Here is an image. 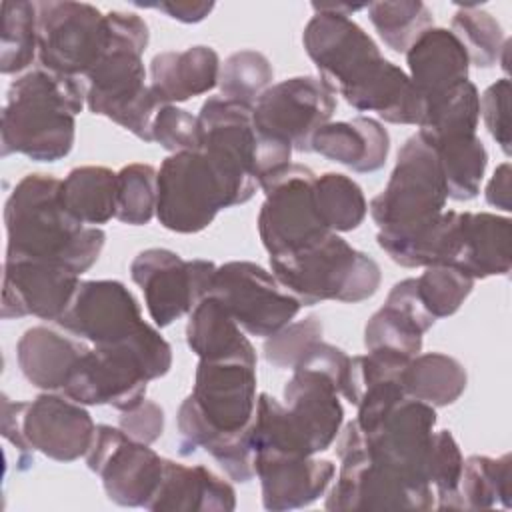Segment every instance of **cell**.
I'll return each mask as SVG.
<instances>
[{
    "instance_id": "1",
    "label": "cell",
    "mask_w": 512,
    "mask_h": 512,
    "mask_svg": "<svg viewBox=\"0 0 512 512\" xmlns=\"http://www.w3.org/2000/svg\"><path fill=\"white\" fill-rule=\"evenodd\" d=\"M302 44L320 80L354 110L376 112L390 124L422 122L426 108L408 74L386 60L378 44L350 16L314 12L304 26Z\"/></svg>"
},
{
    "instance_id": "43",
    "label": "cell",
    "mask_w": 512,
    "mask_h": 512,
    "mask_svg": "<svg viewBox=\"0 0 512 512\" xmlns=\"http://www.w3.org/2000/svg\"><path fill=\"white\" fill-rule=\"evenodd\" d=\"M464 458L460 446L450 430L434 432L430 460H428V480L434 490L436 510H460V476Z\"/></svg>"
},
{
    "instance_id": "14",
    "label": "cell",
    "mask_w": 512,
    "mask_h": 512,
    "mask_svg": "<svg viewBox=\"0 0 512 512\" xmlns=\"http://www.w3.org/2000/svg\"><path fill=\"white\" fill-rule=\"evenodd\" d=\"M36 12L40 68L86 78L108 46L106 14L72 0L36 2Z\"/></svg>"
},
{
    "instance_id": "3",
    "label": "cell",
    "mask_w": 512,
    "mask_h": 512,
    "mask_svg": "<svg viewBox=\"0 0 512 512\" xmlns=\"http://www.w3.org/2000/svg\"><path fill=\"white\" fill-rule=\"evenodd\" d=\"M60 184L52 174H26L4 204L6 258L62 264L84 274L104 244L106 232L74 220L60 202Z\"/></svg>"
},
{
    "instance_id": "48",
    "label": "cell",
    "mask_w": 512,
    "mask_h": 512,
    "mask_svg": "<svg viewBox=\"0 0 512 512\" xmlns=\"http://www.w3.org/2000/svg\"><path fill=\"white\" fill-rule=\"evenodd\" d=\"M142 8H156L162 10L166 16H170L172 20L184 22V24H196L202 22L212 10H214V2H174V0H166V2H154V4H136Z\"/></svg>"
},
{
    "instance_id": "46",
    "label": "cell",
    "mask_w": 512,
    "mask_h": 512,
    "mask_svg": "<svg viewBox=\"0 0 512 512\" xmlns=\"http://www.w3.org/2000/svg\"><path fill=\"white\" fill-rule=\"evenodd\" d=\"M510 80L500 78L480 96V114L486 130L506 156H510Z\"/></svg>"
},
{
    "instance_id": "9",
    "label": "cell",
    "mask_w": 512,
    "mask_h": 512,
    "mask_svg": "<svg viewBox=\"0 0 512 512\" xmlns=\"http://www.w3.org/2000/svg\"><path fill=\"white\" fill-rule=\"evenodd\" d=\"M480 94L474 82L466 80L448 96L430 106L418 124V136L434 150L448 198L458 202L474 200L488 164V152L478 138Z\"/></svg>"
},
{
    "instance_id": "40",
    "label": "cell",
    "mask_w": 512,
    "mask_h": 512,
    "mask_svg": "<svg viewBox=\"0 0 512 512\" xmlns=\"http://www.w3.org/2000/svg\"><path fill=\"white\" fill-rule=\"evenodd\" d=\"M274 68L258 50H238L220 66L218 88L224 98L254 106L256 100L272 86Z\"/></svg>"
},
{
    "instance_id": "20",
    "label": "cell",
    "mask_w": 512,
    "mask_h": 512,
    "mask_svg": "<svg viewBox=\"0 0 512 512\" xmlns=\"http://www.w3.org/2000/svg\"><path fill=\"white\" fill-rule=\"evenodd\" d=\"M88 468L100 476L110 502L128 508H146L162 480L164 458L150 444L132 440L120 426L98 424L90 450Z\"/></svg>"
},
{
    "instance_id": "2",
    "label": "cell",
    "mask_w": 512,
    "mask_h": 512,
    "mask_svg": "<svg viewBox=\"0 0 512 512\" xmlns=\"http://www.w3.org/2000/svg\"><path fill=\"white\" fill-rule=\"evenodd\" d=\"M256 366L234 360H200L192 392L182 400L178 424V452L206 450L234 482H250L254 452L248 428L256 412Z\"/></svg>"
},
{
    "instance_id": "28",
    "label": "cell",
    "mask_w": 512,
    "mask_h": 512,
    "mask_svg": "<svg viewBox=\"0 0 512 512\" xmlns=\"http://www.w3.org/2000/svg\"><path fill=\"white\" fill-rule=\"evenodd\" d=\"M220 66L218 52L204 44L158 52L150 62V90L160 106L186 102L218 86Z\"/></svg>"
},
{
    "instance_id": "15",
    "label": "cell",
    "mask_w": 512,
    "mask_h": 512,
    "mask_svg": "<svg viewBox=\"0 0 512 512\" xmlns=\"http://www.w3.org/2000/svg\"><path fill=\"white\" fill-rule=\"evenodd\" d=\"M200 148L240 164L256 182L286 168L292 146L256 130L252 108L224 96L208 98L200 112Z\"/></svg>"
},
{
    "instance_id": "35",
    "label": "cell",
    "mask_w": 512,
    "mask_h": 512,
    "mask_svg": "<svg viewBox=\"0 0 512 512\" xmlns=\"http://www.w3.org/2000/svg\"><path fill=\"white\" fill-rule=\"evenodd\" d=\"M512 458L474 454L464 460L460 476V510H490L496 506L510 508Z\"/></svg>"
},
{
    "instance_id": "12",
    "label": "cell",
    "mask_w": 512,
    "mask_h": 512,
    "mask_svg": "<svg viewBox=\"0 0 512 512\" xmlns=\"http://www.w3.org/2000/svg\"><path fill=\"white\" fill-rule=\"evenodd\" d=\"M340 460L338 476L330 484L326 510H432L434 492H420L396 472L374 462L364 446L356 420L348 422L336 438Z\"/></svg>"
},
{
    "instance_id": "5",
    "label": "cell",
    "mask_w": 512,
    "mask_h": 512,
    "mask_svg": "<svg viewBox=\"0 0 512 512\" xmlns=\"http://www.w3.org/2000/svg\"><path fill=\"white\" fill-rule=\"evenodd\" d=\"M258 182L234 160L208 150L176 152L158 170V222L178 234L208 228L224 208L246 204Z\"/></svg>"
},
{
    "instance_id": "39",
    "label": "cell",
    "mask_w": 512,
    "mask_h": 512,
    "mask_svg": "<svg viewBox=\"0 0 512 512\" xmlns=\"http://www.w3.org/2000/svg\"><path fill=\"white\" fill-rule=\"evenodd\" d=\"M460 10L452 16V32L462 42L470 64L478 68H492L500 62L508 38L500 22L480 4H458Z\"/></svg>"
},
{
    "instance_id": "16",
    "label": "cell",
    "mask_w": 512,
    "mask_h": 512,
    "mask_svg": "<svg viewBox=\"0 0 512 512\" xmlns=\"http://www.w3.org/2000/svg\"><path fill=\"white\" fill-rule=\"evenodd\" d=\"M210 296H216L250 336L268 338L290 324L302 304L262 266L232 260L216 266Z\"/></svg>"
},
{
    "instance_id": "19",
    "label": "cell",
    "mask_w": 512,
    "mask_h": 512,
    "mask_svg": "<svg viewBox=\"0 0 512 512\" xmlns=\"http://www.w3.org/2000/svg\"><path fill=\"white\" fill-rule=\"evenodd\" d=\"M336 112V94L320 76H294L272 84L252 106L256 130L284 140L296 152H312V136Z\"/></svg>"
},
{
    "instance_id": "7",
    "label": "cell",
    "mask_w": 512,
    "mask_h": 512,
    "mask_svg": "<svg viewBox=\"0 0 512 512\" xmlns=\"http://www.w3.org/2000/svg\"><path fill=\"white\" fill-rule=\"evenodd\" d=\"M170 368V344L144 320L128 338L88 348L62 394L82 406H112L126 412L146 398L148 382L166 376Z\"/></svg>"
},
{
    "instance_id": "32",
    "label": "cell",
    "mask_w": 512,
    "mask_h": 512,
    "mask_svg": "<svg viewBox=\"0 0 512 512\" xmlns=\"http://www.w3.org/2000/svg\"><path fill=\"white\" fill-rule=\"evenodd\" d=\"M186 344L200 360H234L258 364L256 350L216 296H206L188 314Z\"/></svg>"
},
{
    "instance_id": "8",
    "label": "cell",
    "mask_w": 512,
    "mask_h": 512,
    "mask_svg": "<svg viewBox=\"0 0 512 512\" xmlns=\"http://www.w3.org/2000/svg\"><path fill=\"white\" fill-rule=\"evenodd\" d=\"M276 280L302 304L324 300L356 304L374 296L382 282L378 262L352 248L336 232L284 256H268Z\"/></svg>"
},
{
    "instance_id": "24",
    "label": "cell",
    "mask_w": 512,
    "mask_h": 512,
    "mask_svg": "<svg viewBox=\"0 0 512 512\" xmlns=\"http://www.w3.org/2000/svg\"><path fill=\"white\" fill-rule=\"evenodd\" d=\"M334 380L316 368H294L284 386L286 410L310 454L328 450L342 428L344 408Z\"/></svg>"
},
{
    "instance_id": "6",
    "label": "cell",
    "mask_w": 512,
    "mask_h": 512,
    "mask_svg": "<svg viewBox=\"0 0 512 512\" xmlns=\"http://www.w3.org/2000/svg\"><path fill=\"white\" fill-rule=\"evenodd\" d=\"M108 46L86 74V106L106 116L144 142H152V120L160 108L150 84L142 54L148 46V24L136 12H106Z\"/></svg>"
},
{
    "instance_id": "31",
    "label": "cell",
    "mask_w": 512,
    "mask_h": 512,
    "mask_svg": "<svg viewBox=\"0 0 512 512\" xmlns=\"http://www.w3.org/2000/svg\"><path fill=\"white\" fill-rule=\"evenodd\" d=\"M84 352H88V346L80 338L60 334L48 326L28 328L16 344L20 372L34 388L44 392H62Z\"/></svg>"
},
{
    "instance_id": "25",
    "label": "cell",
    "mask_w": 512,
    "mask_h": 512,
    "mask_svg": "<svg viewBox=\"0 0 512 512\" xmlns=\"http://www.w3.org/2000/svg\"><path fill=\"white\" fill-rule=\"evenodd\" d=\"M408 78L426 110L468 80L470 60L462 42L448 28L432 26L406 50ZM426 114V112H424Z\"/></svg>"
},
{
    "instance_id": "23",
    "label": "cell",
    "mask_w": 512,
    "mask_h": 512,
    "mask_svg": "<svg viewBox=\"0 0 512 512\" xmlns=\"http://www.w3.org/2000/svg\"><path fill=\"white\" fill-rule=\"evenodd\" d=\"M254 474L262 488V506L272 512L306 508L330 488L336 466L332 460L280 452H256Z\"/></svg>"
},
{
    "instance_id": "33",
    "label": "cell",
    "mask_w": 512,
    "mask_h": 512,
    "mask_svg": "<svg viewBox=\"0 0 512 512\" xmlns=\"http://www.w3.org/2000/svg\"><path fill=\"white\" fill-rule=\"evenodd\" d=\"M64 210L86 226L116 218V172L106 166H78L60 184Z\"/></svg>"
},
{
    "instance_id": "30",
    "label": "cell",
    "mask_w": 512,
    "mask_h": 512,
    "mask_svg": "<svg viewBox=\"0 0 512 512\" xmlns=\"http://www.w3.org/2000/svg\"><path fill=\"white\" fill-rule=\"evenodd\" d=\"M512 222L492 212H460V244L454 268L474 280L506 276L512 266Z\"/></svg>"
},
{
    "instance_id": "10",
    "label": "cell",
    "mask_w": 512,
    "mask_h": 512,
    "mask_svg": "<svg viewBox=\"0 0 512 512\" xmlns=\"http://www.w3.org/2000/svg\"><path fill=\"white\" fill-rule=\"evenodd\" d=\"M446 200V180L434 150L418 134L410 136L398 150L384 190L368 206L378 226L376 238H406L420 232L444 212Z\"/></svg>"
},
{
    "instance_id": "22",
    "label": "cell",
    "mask_w": 512,
    "mask_h": 512,
    "mask_svg": "<svg viewBox=\"0 0 512 512\" xmlns=\"http://www.w3.org/2000/svg\"><path fill=\"white\" fill-rule=\"evenodd\" d=\"M80 282V274L62 264L4 260L2 318L36 316L56 322L66 312Z\"/></svg>"
},
{
    "instance_id": "4",
    "label": "cell",
    "mask_w": 512,
    "mask_h": 512,
    "mask_svg": "<svg viewBox=\"0 0 512 512\" xmlns=\"http://www.w3.org/2000/svg\"><path fill=\"white\" fill-rule=\"evenodd\" d=\"M84 78L34 68L18 76L6 94L0 120L2 156L22 154L34 162L66 158L76 140V116L86 106Z\"/></svg>"
},
{
    "instance_id": "37",
    "label": "cell",
    "mask_w": 512,
    "mask_h": 512,
    "mask_svg": "<svg viewBox=\"0 0 512 512\" xmlns=\"http://www.w3.org/2000/svg\"><path fill=\"white\" fill-rule=\"evenodd\" d=\"M38 56V12L36 2H2L0 72L18 74Z\"/></svg>"
},
{
    "instance_id": "49",
    "label": "cell",
    "mask_w": 512,
    "mask_h": 512,
    "mask_svg": "<svg viewBox=\"0 0 512 512\" xmlns=\"http://www.w3.org/2000/svg\"><path fill=\"white\" fill-rule=\"evenodd\" d=\"M484 198L492 208H498V210H504V212L512 210V204H510V164L508 162H502L494 170L490 182L486 184Z\"/></svg>"
},
{
    "instance_id": "44",
    "label": "cell",
    "mask_w": 512,
    "mask_h": 512,
    "mask_svg": "<svg viewBox=\"0 0 512 512\" xmlns=\"http://www.w3.org/2000/svg\"><path fill=\"white\" fill-rule=\"evenodd\" d=\"M322 322L318 316H308L304 320H292L276 334L264 340V358L268 364L280 370H294V366L304 358V354L322 340Z\"/></svg>"
},
{
    "instance_id": "36",
    "label": "cell",
    "mask_w": 512,
    "mask_h": 512,
    "mask_svg": "<svg viewBox=\"0 0 512 512\" xmlns=\"http://www.w3.org/2000/svg\"><path fill=\"white\" fill-rule=\"evenodd\" d=\"M314 204L330 232L356 230L368 212L362 188L346 174L326 172L314 180Z\"/></svg>"
},
{
    "instance_id": "38",
    "label": "cell",
    "mask_w": 512,
    "mask_h": 512,
    "mask_svg": "<svg viewBox=\"0 0 512 512\" xmlns=\"http://www.w3.org/2000/svg\"><path fill=\"white\" fill-rule=\"evenodd\" d=\"M366 12L382 42L398 54H406L414 40L434 26L432 12L420 0L370 2Z\"/></svg>"
},
{
    "instance_id": "17",
    "label": "cell",
    "mask_w": 512,
    "mask_h": 512,
    "mask_svg": "<svg viewBox=\"0 0 512 512\" xmlns=\"http://www.w3.org/2000/svg\"><path fill=\"white\" fill-rule=\"evenodd\" d=\"M436 408L404 398L372 426L360 428L368 456L396 472L412 488L434 492L428 480V460L434 440Z\"/></svg>"
},
{
    "instance_id": "42",
    "label": "cell",
    "mask_w": 512,
    "mask_h": 512,
    "mask_svg": "<svg viewBox=\"0 0 512 512\" xmlns=\"http://www.w3.org/2000/svg\"><path fill=\"white\" fill-rule=\"evenodd\" d=\"M474 278L454 266H428L416 278V294L430 316L448 318L460 310L474 288Z\"/></svg>"
},
{
    "instance_id": "29",
    "label": "cell",
    "mask_w": 512,
    "mask_h": 512,
    "mask_svg": "<svg viewBox=\"0 0 512 512\" xmlns=\"http://www.w3.org/2000/svg\"><path fill=\"white\" fill-rule=\"evenodd\" d=\"M312 152L338 162L354 172L380 170L390 152L388 130L370 116H356L344 122H328L312 136Z\"/></svg>"
},
{
    "instance_id": "41",
    "label": "cell",
    "mask_w": 512,
    "mask_h": 512,
    "mask_svg": "<svg viewBox=\"0 0 512 512\" xmlns=\"http://www.w3.org/2000/svg\"><path fill=\"white\" fill-rule=\"evenodd\" d=\"M158 170L134 162L116 172V220L130 226H144L156 216Z\"/></svg>"
},
{
    "instance_id": "34",
    "label": "cell",
    "mask_w": 512,
    "mask_h": 512,
    "mask_svg": "<svg viewBox=\"0 0 512 512\" xmlns=\"http://www.w3.org/2000/svg\"><path fill=\"white\" fill-rule=\"evenodd\" d=\"M466 384V368L442 352H420L408 360L402 372L406 396L434 408L454 404L464 394Z\"/></svg>"
},
{
    "instance_id": "45",
    "label": "cell",
    "mask_w": 512,
    "mask_h": 512,
    "mask_svg": "<svg viewBox=\"0 0 512 512\" xmlns=\"http://www.w3.org/2000/svg\"><path fill=\"white\" fill-rule=\"evenodd\" d=\"M152 142H158L170 154L188 152L200 148V124L198 116L190 114L176 104H164L158 108L152 120Z\"/></svg>"
},
{
    "instance_id": "18",
    "label": "cell",
    "mask_w": 512,
    "mask_h": 512,
    "mask_svg": "<svg viewBox=\"0 0 512 512\" xmlns=\"http://www.w3.org/2000/svg\"><path fill=\"white\" fill-rule=\"evenodd\" d=\"M214 272V262L184 260L168 248H146L130 262V278L144 292L148 314L158 328L190 314L210 296Z\"/></svg>"
},
{
    "instance_id": "21",
    "label": "cell",
    "mask_w": 512,
    "mask_h": 512,
    "mask_svg": "<svg viewBox=\"0 0 512 512\" xmlns=\"http://www.w3.org/2000/svg\"><path fill=\"white\" fill-rule=\"evenodd\" d=\"M140 304L118 280H82L56 324L94 346L116 344L142 324Z\"/></svg>"
},
{
    "instance_id": "26",
    "label": "cell",
    "mask_w": 512,
    "mask_h": 512,
    "mask_svg": "<svg viewBox=\"0 0 512 512\" xmlns=\"http://www.w3.org/2000/svg\"><path fill=\"white\" fill-rule=\"evenodd\" d=\"M436 318L426 312L418 294L416 278H404L392 286L386 302L364 326L366 350H394L408 358L422 352V336Z\"/></svg>"
},
{
    "instance_id": "50",
    "label": "cell",
    "mask_w": 512,
    "mask_h": 512,
    "mask_svg": "<svg viewBox=\"0 0 512 512\" xmlns=\"http://www.w3.org/2000/svg\"><path fill=\"white\" fill-rule=\"evenodd\" d=\"M368 4H344V2H328V4H318L312 2V10L314 12H334V14H344V16H352L358 10H366Z\"/></svg>"
},
{
    "instance_id": "27",
    "label": "cell",
    "mask_w": 512,
    "mask_h": 512,
    "mask_svg": "<svg viewBox=\"0 0 512 512\" xmlns=\"http://www.w3.org/2000/svg\"><path fill=\"white\" fill-rule=\"evenodd\" d=\"M236 492L204 464L186 466L164 458L162 480L148 502L150 512H232Z\"/></svg>"
},
{
    "instance_id": "47",
    "label": "cell",
    "mask_w": 512,
    "mask_h": 512,
    "mask_svg": "<svg viewBox=\"0 0 512 512\" xmlns=\"http://www.w3.org/2000/svg\"><path fill=\"white\" fill-rule=\"evenodd\" d=\"M118 426L136 442L154 444L164 432V410L154 400L144 398L136 408L120 412Z\"/></svg>"
},
{
    "instance_id": "13",
    "label": "cell",
    "mask_w": 512,
    "mask_h": 512,
    "mask_svg": "<svg viewBox=\"0 0 512 512\" xmlns=\"http://www.w3.org/2000/svg\"><path fill=\"white\" fill-rule=\"evenodd\" d=\"M314 180L308 166L290 162L258 182L266 196L258 212V234L268 256L292 254L330 234L316 212Z\"/></svg>"
},
{
    "instance_id": "11",
    "label": "cell",
    "mask_w": 512,
    "mask_h": 512,
    "mask_svg": "<svg viewBox=\"0 0 512 512\" xmlns=\"http://www.w3.org/2000/svg\"><path fill=\"white\" fill-rule=\"evenodd\" d=\"M2 436L30 466L40 452L56 462H74L92 446L96 424L90 412L62 392H44L32 402H12L2 394Z\"/></svg>"
}]
</instances>
